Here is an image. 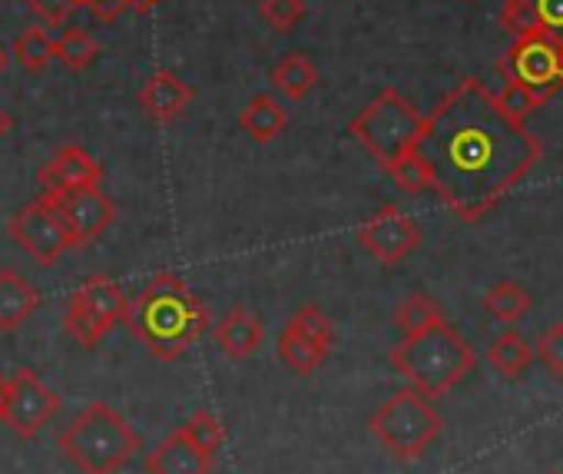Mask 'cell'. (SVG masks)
<instances>
[{
	"label": "cell",
	"instance_id": "obj_15",
	"mask_svg": "<svg viewBox=\"0 0 563 474\" xmlns=\"http://www.w3.org/2000/svg\"><path fill=\"white\" fill-rule=\"evenodd\" d=\"M500 27L510 37H527V34L563 37V0H504Z\"/></svg>",
	"mask_w": 563,
	"mask_h": 474
},
{
	"label": "cell",
	"instance_id": "obj_30",
	"mask_svg": "<svg viewBox=\"0 0 563 474\" xmlns=\"http://www.w3.org/2000/svg\"><path fill=\"white\" fill-rule=\"evenodd\" d=\"M262 18L275 34H289L306 18V0H262Z\"/></svg>",
	"mask_w": 563,
	"mask_h": 474
},
{
	"label": "cell",
	"instance_id": "obj_2",
	"mask_svg": "<svg viewBox=\"0 0 563 474\" xmlns=\"http://www.w3.org/2000/svg\"><path fill=\"white\" fill-rule=\"evenodd\" d=\"M206 302L173 273L153 276L140 296L126 299L123 319L130 335H136L156 359H183L209 329Z\"/></svg>",
	"mask_w": 563,
	"mask_h": 474
},
{
	"label": "cell",
	"instance_id": "obj_25",
	"mask_svg": "<svg viewBox=\"0 0 563 474\" xmlns=\"http://www.w3.org/2000/svg\"><path fill=\"white\" fill-rule=\"evenodd\" d=\"M54 57L70 67V70H84L100 57V44L93 41V34L80 31V27H67L57 41H54Z\"/></svg>",
	"mask_w": 563,
	"mask_h": 474
},
{
	"label": "cell",
	"instance_id": "obj_34",
	"mask_svg": "<svg viewBox=\"0 0 563 474\" xmlns=\"http://www.w3.org/2000/svg\"><path fill=\"white\" fill-rule=\"evenodd\" d=\"M159 4H163V0H130V11H136V14L143 18V14H150L153 8H159Z\"/></svg>",
	"mask_w": 563,
	"mask_h": 474
},
{
	"label": "cell",
	"instance_id": "obj_29",
	"mask_svg": "<svg viewBox=\"0 0 563 474\" xmlns=\"http://www.w3.org/2000/svg\"><path fill=\"white\" fill-rule=\"evenodd\" d=\"M543 103H547V100H543L537 90H530V87H523V84H514V80H507V87L497 93V107H500L510 120H520V123H527V117H533Z\"/></svg>",
	"mask_w": 563,
	"mask_h": 474
},
{
	"label": "cell",
	"instance_id": "obj_4",
	"mask_svg": "<svg viewBox=\"0 0 563 474\" xmlns=\"http://www.w3.org/2000/svg\"><path fill=\"white\" fill-rule=\"evenodd\" d=\"M57 448L80 474H120L143 448V438L117 408L107 401H90L60 431Z\"/></svg>",
	"mask_w": 563,
	"mask_h": 474
},
{
	"label": "cell",
	"instance_id": "obj_33",
	"mask_svg": "<svg viewBox=\"0 0 563 474\" xmlns=\"http://www.w3.org/2000/svg\"><path fill=\"white\" fill-rule=\"evenodd\" d=\"M80 8H90L100 21L113 24L123 11H130V0H80Z\"/></svg>",
	"mask_w": 563,
	"mask_h": 474
},
{
	"label": "cell",
	"instance_id": "obj_24",
	"mask_svg": "<svg viewBox=\"0 0 563 474\" xmlns=\"http://www.w3.org/2000/svg\"><path fill=\"white\" fill-rule=\"evenodd\" d=\"M441 319H444V312H441L438 299H431L428 293H411L395 312V326L401 329V335H418V332L438 326Z\"/></svg>",
	"mask_w": 563,
	"mask_h": 474
},
{
	"label": "cell",
	"instance_id": "obj_14",
	"mask_svg": "<svg viewBox=\"0 0 563 474\" xmlns=\"http://www.w3.org/2000/svg\"><path fill=\"white\" fill-rule=\"evenodd\" d=\"M37 183L44 192H67V189H84V186H100L103 183V166L84 150V146H64L57 150L37 173Z\"/></svg>",
	"mask_w": 563,
	"mask_h": 474
},
{
	"label": "cell",
	"instance_id": "obj_1",
	"mask_svg": "<svg viewBox=\"0 0 563 474\" xmlns=\"http://www.w3.org/2000/svg\"><path fill=\"white\" fill-rule=\"evenodd\" d=\"M415 153L438 199L461 222H481L540 163L543 146L497 107V93L467 77L424 117Z\"/></svg>",
	"mask_w": 563,
	"mask_h": 474
},
{
	"label": "cell",
	"instance_id": "obj_31",
	"mask_svg": "<svg viewBox=\"0 0 563 474\" xmlns=\"http://www.w3.org/2000/svg\"><path fill=\"white\" fill-rule=\"evenodd\" d=\"M533 355H537V362H540L550 375L563 378V322L550 326V329L540 335Z\"/></svg>",
	"mask_w": 563,
	"mask_h": 474
},
{
	"label": "cell",
	"instance_id": "obj_21",
	"mask_svg": "<svg viewBox=\"0 0 563 474\" xmlns=\"http://www.w3.org/2000/svg\"><path fill=\"white\" fill-rule=\"evenodd\" d=\"M319 84V67L306 57V54H289V57H282L278 64H275V70H272V87L286 97V100H292V103H299V100H306L309 93H312V87Z\"/></svg>",
	"mask_w": 563,
	"mask_h": 474
},
{
	"label": "cell",
	"instance_id": "obj_32",
	"mask_svg": "<svg viewBox=\"0 0 563 474\" xmlns=\"http://www.w3.org/2000/svg\"><path fill=\"white\" fill-rule=\"evenodd\" d=\"M27 4H31V11H34L44 24L60 27V24H67L70 14L80 8V0H27Z\"/></svg>",
	"mask_w": 563,
	"mask_h": 474
},
{
	"label": "cell",
	"instance_id": "obj_16",
	"mask_svg": "<svg viewBox=\"0 0 563 474\" xmlns=\"http://www.w3.org/2000/svg\"><path fill=\"white\" fill-rule=\"evenodd\" d=\"M216 458L202 454L183 428H176L166 441H159L146 454V471L150 474H212Z\"/></svg>",
	"mask_w": 563,
	"mask_h": 474
},
{
	"label": "cell",
	"instance_id": "obj_3",
	"mask_svg": "<svg viewBox=\"0 0 563 474\" xmlns=\"http://www.w3.org/2000/svg\"><path fill=\"white\" fill-rule=\"evenodd\" d=\"M388 362L408 382V388L421 392L424 398H441L474 372L477 355L471 342L441 319L418 335H405L388 352Z\"/></svg>",
	"mask_w": 563,
	"mask_h": 474
},
{
	"label": "cell",
	"instance_id": "obj_9",
	"mask_svg": "<svg viewBox=\"0 0 563 474\" xmlns=\"http://www.w3.org/2000/svg\"><path fill=\"white\" fill-rule=\"evenodd\" d=\"M60 411V395L44 385L34 368L0 375V425L21 438L41 434Z\"/></svg>",
	"mask_w": 563,
	"mask_h": 474
},
{
	"label": "cell",
	"instance_id": "obj_10",
	"mask_svg": "<svg viewBox=\"0 0 563 474\" xmlns=\"http://www.w3.org/2000/svg\"><path fill=\"white\" fill-rule=\"evenodd\" d=\"M8 235L41 266H57L70 250H80L77 235L47 196L18 209L8 222Z\"/></svg>",
	"mask_w": 563,
	"mask_h": 474
},
{
	"label": "cell",
	"instance_id": "obj_18",
	"mask_svg": "<svg viewBox=\"0 0 563 474\" xmlns=\"http://www.w3.org/2000/svg\"><path fill=\"white\" fill-rule=\"evenodd\" d=\"M262 342H265V329H262L258 316L249 312V309H229L216 322V345L232 362H242V359L255 355L262 349Z\"/></svg>",
	"mask_w": 563,
	"mask_h": 474
},
{
	"label": "cell",
	"instance_id": "obj_20",
	"mask_svg": "<svg viewBox=\"0 0 563 474\" xmlns=\"http://www.w3.org/2000/svg\"><path fill=\"white\" fill-rule=\"evenodd\" d=\"M239 123L255 143H272L282 130H286L289 117H286V107H282L275 97L258 93L245 103V110L239 113Z\"/></svg>",
	"mask_w": 563,
	"mask_h": 474
},
{
	"label": "cell",
	"instance_id": "obj_11",
	"mask_svg": "<svg viewBox=\"0 0 563 474\" xmlns=\"http://www.w3.org/2000/svg\"><path fill=\"white\" fill-rule=\"evenodd\" d=\"M332 342H335L332 319L322 312V306L306 302L278 335V359L296 375H312L329 362Z\"/></svg>",
	"mask_w": 563,
	"mask_h": 474
},
{
	"label": "cell",
	"instance_id": "obj_5",
	"mask_svg": "<svg viewBox=\"0 0 563 474\" xmlns=\"http://www.w3.org/2000/svg\"><path fill=\"white\" fill-rule=\"evenodd\" d=\"M421 126H424V117L418 113V107L401 90L388 87L352 120L349 133L368 150V156L382 169H388L395 159L415 150Z\"/></svg>",
	"mask_w": 563,
	"mask_h": 474
},
{
	"label": "cell",
	"instance_id": "obj_26",
	"mask_svg": "<svg viewBox=\"0 0 563 474\" xmlns=\"http://www.w3.org/2000/svg\"><path fill=\"white\" fill-rule=\"evenodd\" d=\"M183 431H186V438H189L202 454L219 458V451H222V444H225V425H222V418H219L216 411H209V408L192 411V418L183 425Z\"/></svg>",
	"mask_w": 563,
	"mask_h": 474
},
{
	"label": "cell",
	"instance_id": "obj_12",
	"mask_svg": "<svg viewBox=\"0 0 563 474\" xmlns=\"http://www.w3.org/2000/svg\"><path fill=\"white\" fill-rule=\"evenodd\" d=\"M358 243L368 256H375L382 266L391 269L421 246V225L411 216H405L398 206H382L358 229Z\"/></svg>",
	"mask_w": 563,
	"mask_h": 474
},
{
	"label": "cell",
	"instance_id": "obj_8",
	"mask_svg": "<svg viewBox=\"0 0 563 474\" xmlns=\"http://www.w3.org/2000/svg\"><path fill=\"white\" fill-rule=\"evenodd\" d=\"M504 80L537 90L543 100L563 90V37L556 34H527L514 37L510 51L497 60Z\"/></svg>",
	"mask_w": 563,
	"mask_h": 474
},
{
	"label": "cell",
	"instance_id": "obj_23",
	"mask_svg": "<svg viewBox=\"0 0 563 474\" xmlns=\"http://www.w3.org/2000/svg\"><path fill=\"white\" fill-rule=\"evenodd\" d=\"M533 306V296L527 293V286L514 283V279H504V283H494L487 293H484V309L487 316H494L497 322L504 326H514L520 322Z\"/></svg>",
	"mask_w": 563,
	"mask_h": 474
},
{
	"label": "cell",
	"instance_id": "obj_7",
	"mask_svg": "<svg viewBox=\"0 0 563 474\" xmlns=\"http://www.w3.org/2000/svg\"><path fill=\"white\" fill-rule=\"evenodd\" d=\"M123 309H126V293L120 289V283L110 276H90L70 293L64 329L84 349H97L110 335V329L123 319Z\"/></svg>",
	"mask_w": 563,
	"mask_h": 474
},
{
	"label": "cell",
	"instance_id": "obj_35",
	"mask_svg": "<svg viewBox=\"0 0 563 474\" xmlns=\"http://www.w3.org/2000/svg\"><path fill=\"white\" fill-rule=\"evenodd\" d=\"M11 126H14V120H11L4 110H0V140H4V136L11 133Z\"/></svg>",
	"mask_w": 563,
	"mask_h": 474
},
{
	"label": "cell",
	"instance_id": "obj_6",
	"mask_svg": "<svg viewBox=\"0 0 563 474\" xmlns=\"http://www.w3.org/2000/svg\"><path fill=\"white\" fill-rule=\"evenodd\" d=\"M441 428H444V418L438 415L431 398H424L415 388L395 392L368 418L372 438L398 461H418L441 438Z\"/></svg>",
	"mask_w": 563,
	"mask_h": 474
},
{
	"label": "cell",
	"instance_id": "obj_19",
	"mask_svg": "<svg viewBox=\"0 0 563 474\" xmlns=\"http://www.w3.org/2000/svg\"><path fill=\"white\" fill-rule=\"evenodd\" d=\"M41 309V289L14 269H0V332H18Z\"/></svg>",
	"mask_w": 563,
	"mask_h": 474
},
{
	"label": "cell",
	"instance_id": "obj_13",
	"mask_svg": "<svg viewBox=\"0 0 563 474\" xmlns=\"http://www.w3.org/2000/svg\"><path fill=\"white\" fill-rule=\"evenodd\" d=\"M54 209L64 216L77 243L87 246L97 235L107 232V225L117 219V202L100 189V186H84V189H67V192H44Z\"/></svg>",
	"mask_w": 563,
	"mask_h": 474
},
{
	"label": "cell",
	"instance_id": "obj_17",
	"mask_svg": "<svg viewBox=\"0 0 563 474\" xmlns=\"http://www.w3.org/2000/svg\"><path fill=\"white\" fill-rule=\"evenodd\" d=\"M192 100H196V90L186 87V84H183L176 74H169V70L153 74V77L143 84V90H140V107H143L153 120H159V123H169V120H176L179 113H186Z\"/></svg>",
	"mask_w": 563,
	"mask_h": 474
},
{
	"label": "cell",
	"instance_id": "obj_36",
	"mask_svg": "<svg viewBox=\"0 0 563 474\" xmlns=\"http://www.w3.org/2000/svg\"><path fill=\"white\" fill-rule=\"evenodd\" d=\"M8 67V57H4V51H0V70H4Z\"/></svg>",
	"mask_w": 563,
	"mask_h": 474
},
{
	"label": "cell",
	"instance_id": "obj_22",
	"mask_svg": "<svg viewBox=\"0 0 563 474\" xmlns=\"http://www.w3.org/2000/svg\"><path fill=\"white\" fill-rule=\"evenodd\" d=\"M487 362L497 375L504 378H517L530 368L533 362V345L520 335V332H500L490 345H487Z\"/></svg>",
	"mask_w": 563,
	"mask_h": 474
},
{
	"label": "cell",
	"instance_id": "obj_28",
	"mask_svg": "<svg viewBox=\"0 0 563 474\" xmlns=\"http://www.w3.org/2000/svg\"><path fill=\"white\" fill-rule=\"evenodd\" d=\"M391 179H395V186L401 189V192H411V196H418V192H424V189H431V176H428V166H424V159L411 150V153H405L401 159H395L388 169H385Z\"/></svg>",
	"mask_w": 563,
	"mask_h": 474
},
{
	"label": "cell",
	"instance_id": "obj_27",
	"mask_svg": "<svg viewBox=\"0 0 563 474\" xmlns=\"http://www.w3.org/2000/svg\"><path fill=\"white\" fill-rule=\"evenodd\" d=\"M14 57L21 60L24 70L41 74L51 60H54V37L44 27H27L18 41H14Z\"/></svg>",
	"mask_w": 563,
	"mask_h": 474
}]
</instances>
